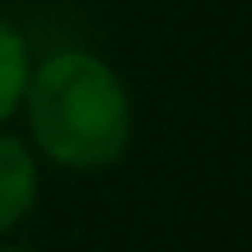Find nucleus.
Returning <instances> with one entry per match:
<instances>
[{
    "mask_svg": "<svg viewBox=\"0 0 252 252\" xmlns=\"http://www.w3.org/2000/svg\"><path fill=\"white\" fill-rule=\"evenodd\" d=\"M19 112L28 117L33 154L70 173L112 168L135 135V108L122 75L84 47L33 61Z\"/></svg>",
    "mask_w": 252,
    "mask_h": 252,
    "instance_id": "f257e3e1",
    "label": "nucleus"
},
{
    "mask_svg": "<svg viewBox=\"0 0 252 252\" xmlns=\"http://www.w3.org/2000/svg\"><path fill=\"white\" fill-rule=\"evenodd\" d=\"M37 154L24 135L0 126V238L14 234L37 206Z\"/></svg>",
    "mask_w": 252,
    "mask_h": 252,
    "instance_id": "f03ea898",
    "label": "nucleus"
},
{
    "mask_svg": "<svg viewBox=\"0 0 252 252\" xmlns=\"http://www.w3.org/2000/svg\"><path fill=\"white\" fill-rule=\"evenodd\" d=\"M28 75H33V47H28L24 28L14 19L0 14V126L9 117H19Z\"/></svg>",
    "mask_w": 252,
    "mask_h": 252,
    "instance_id": "7ed1b4c3",
    "label": "nucleus"
},
{
    "mask_svg": "<svg viewBox=\"0 0 252 252\" xmlns=\"http://www.w3.org/2000/svg\"><path fill=\"white\" fill-rule=\"evenodd\" d=\"M0 252H28V248H0Z\"/></svg>",
    "mask_w": 252,
    "mask_h": 252,
    "instance_id": "20e7f679",
    "label": "nucleus"
}]
</instances>
